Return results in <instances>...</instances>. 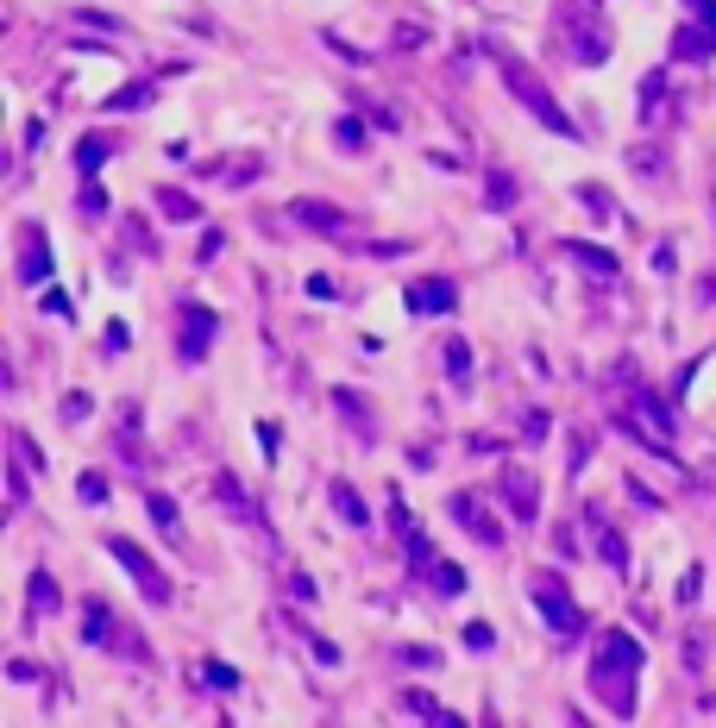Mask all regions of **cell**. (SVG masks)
<instances>
[{"label": "cell", "mask_w": 716, "mask_h": 728, "mask_svg": "<svg viewBox=\"0 0 716 728\" xmlns=\"http://www.w3.org/2000/svg\"><path fill=\"white\" fill-rule=\"evenodd\" d=\"M635 672H641V647L622 634V628H604V647H597V672H590V684L610 697L616 716L635 709Z\"/></svg>", "instance_id": "6da1fadb"}, {"label": "cell", "mask_w": 716, "mask_h": 728, "mask_svg": "<svg viewBox=\"0 0 716 728\" xmlns=\"http://www.w3.org/2000/svg\"><path fill=\"white\" fill-rule=\"evenodd\" d=\"M497 70H503V88H510V95L522 100V107H528L540 126H553V132H565V139L578 132V126H572V114H565L560 100H553V88H547V82L535 75V63H522V57H503Z\"/></svg>", "instance_id": "7a4b0ae2"}, {"label": "cell", "mask_w": 716, "mask_h": 728, "mask_svg": "<svg viewBox=\"0 0 716 728\" xmlns=\"http://www.w3.org/2000/svg\"><path fill=\"white\" fill-rule=\"evenodd\" d=\"M560 38H565V50H572V63H585V70L610 57V32L590 20V13H578V7H572V13H560Z\"/></svg>", "instance_id": "3957f363"}, {"label": "cell", "mask_w": 716, "mask_h": 728, "mask_svg": "<svg viewBox=\"0 0 716 728\" xmlns=\"http://www.w3.org/2000/svg\"><path fill=\"white\" fill-rule=\"evenodd\" d=\"M107 552H114V559L127 565V572H132V584H139V590H145L152 602H170V577L157 572V559H152V552H139V547L127 540V534H114V540H107Z\"/></svg>", "instance_id": "277c9868"}, {"label": "cell", "mask_w": 716, "mask_h": 728, "mask_svg": "<svg viewBox=\"0 0 716 728\" xmlns=\"http://www.w3.org/2000/svg\"><path fill=\"white\" fill-rule=\"evenodd\" d=\"M535 602H540V616H547V628H553V634H578V602L565 597L560 577H540V584H535Z\"/></svg>", "instance_id": "5b68a950"}, {"label": "cell", "mask_w": 716, "mask_h": 728, "mask_svg": "<svg viewBox=\"0 0 716 728\" xmlns=\"http://www.w3.org/2000/svg\"><path fill=\"white\" fill-rule=\"evenodd\" d=\"M403 301H409V314H453L460 289H453L446 276H421V283H409V289H403Z\"/></svg>", "instance_id": "8992f818"}, {"label": "cell", "mask_w": 716, "mask_h": 728, "mask_svg": "<svg viewBox=\"0 0 716 728\" xmlns=\"http://www.w3.org/2000/svg\"><path fill=\"white\" fill-rule=\"evenodd\" d=\"M51 271V246H45V226H20V283H45Z\"/></svg>", "instance_id": "52a82bcc"}, {"label": "cell", "mask_w": 716, "mask_h": 728, "mask_svg": "<svg viewBox=\"0 0 716 728\" xmlns=\"http://www.w3.org/2000/svg\"><path fill=\"white\" fill-rule=\"evenodd\" d=\"M503 490H510V509H515V522H535V515H540V490H535V472H522V465H503Z\"/></svg>", "instance_id": "ba28073f"}, {"label": "cell", "mask_w": 716, "mask_h": 728, "mask_svg": "<svg viewBox=\"0 0 716 728\" xmlns=\"http://www.w3.org/2000/svg\"><path fill=\"white\" fill-rule=\"evenodd\" d=\"M214 314L207 308H182V365H202V351H207V339H214Z\"/></svg>", "instance_id": "9c48e42d"}, {"label": "cell", "mask_w": 716, "mask_h": 728, "mask_svg": "<svg viewBox=\"0 0 716 728\" xmlns=\"http://www.w3.org/2000/svg\"><path fill=\"white\" fill-rule=\"evenodd\" d=\"M453 515H460V527H465V534H478L485 547H497V540H503V522H490V515H485V502H478V497H465V490L453 497Z\"/></svg>", "instance_id": "30bf717a"}, {"label": "cell", "mask_w": 716, "mask_h": 728, "mask_svg": "<svg viewBox=\"0 0 716 728\" xmlns=\"http://www.w3.org/2000/svg\"><path fill=\"white\" fill-rule=\"evenodd\" d=\"M590 527H597V552L610 559L616 572H629V540H622V527H610L604 515H590Z\"/></svg>", "instance_id": "8fae6325"}, {"label": "cell", "mask_w": 716, "mask_h": 728, "mask_svg": "<svg viewBox=\"0 0 716 728\" xmlns=\"http://www.w3.org/2000/svg\"><path fill=\"white\" fill-rule=\"evenodd\" d=\"M302 226H314V232H346V220H339V207H327V201H296L289 207Z\"/></svg>", "instance_id": "7c38bea8"}, {"label": "cell", "mask_w": 716, "mask_h": 728, "mask_svg": "<svg viewBox=\"0 0 716 728\" xmlns=\"http://www.w3.org/2000/svg\"><path fill=\"white\" fill-rule=\"evenodd\" d=\"M107 157H114V139H102V132H88V139L76 145V170H82V176H95V170L107 164Z\"/></svg>", "instance_id": "4fadbf2b"}, {"label": "cell", "mask_w": 716, "mask_h": 728, "mask_svg": "<svg viewBox=\"0 0 716 728\" xmlns=\"http://www.w3.org/2000/svg\"><path fill=\"white\" fill-rule=\"evenodd\" d=\"M333 509H339V522H353V527H365L371 515H365V502H358V490L353 484H333Z\"/></svg>", "instance_id": "5bb4252c"}, {"label": "cell", "mask_w": 716, "mask_h": 728, "mask_svg": "<svg viewBox=\"0 0 716 728\" xmlns=\"http://www.w3.org/2000/svg\"><path fill=\"white\" fill-rule=\"evenodd\" d=\"M82 634H88V641H102V647L114 641V609H107L102 597L88 602V622H82Z\"/></svg>", "instance_id": "9a60e30c"}, {"label": "cell", "mask_w": 716, "mask_h": 728, "mask_svg": "<svg viewBox=\"0 0 716 728\" xmlns=\"http://www.w3.org/2000/svg\"><path fill=\"white\" fill-rule=\"evenodd\" d=\"M145 509H152V522L170 534V540H182V522H177V502L170 497H145Z\"/></svg>", "instance_id": "2e32d148"}, {"label": "cell", "mask_w": 716, "mask_h": 728, "mask_svg": "<svg viewBox=\"0 0 716 728\" xmlns=\"http://www.w3.org/2000/svg\"><path fill=\"white\" fill-rule=\"evenodd\" d=\"M157 207H164L170 220H195V214H202V207H195V201L182 195V189H157Z\"/></svg>", "instance_id": "e0dca14e"}, {"label": "cell", "mask_w": 716, "mask_h": 728, "mask_svg": "<svg viewBox=\"0 0 716 728\" xmlns=\"http://www.w3.org/2000/svg\"><path fill=\"white\" fill-rule=\"evenodd\" d=\"M57 609V584L51 572H32V616H51Z\"/></svg>", "instance_id": "ac0fdd59"}, {"label": "cell", "mask_w": 716, "mask_h": 728, "mask_svg": "<svg viewBox=\"0 0 716 728\" xmlns=\"http://www.w3.org/2000/svg\"><path fill=\"white\" fill-rule=\"evenodd\" d=\"M565 258H578L585 271H604V276H616V258H610V251H597V246H565Z\"/></svg>", "instance_id": "d6986e66"}, {"label": "cell", "mask_w": 716, "mask_h": 728, "mask_svg": "<svg viewBox=\"0 0 716 728\" xmlns=\"http://www.w3.org/2000/svg\"><path fill=\"white\" fill-rule=\"evenodd\" d=\"M446 377H453V383H472V346H465V339L446 346Z\"/></svg>", "instance_id": "ffe728a7"}, {"label": "cell", "mask_w": 716, "mask_h": 728, "mask_svg": "<svg viewBox=\"0 0 716 728\" xmlns=\"http://www.w3.org/2000/svg\"><path fill=\"white\" fill-rule=\"evenodd\" d=\"M578 201H590V207H597V220H610V214H616V201L604 195L597 182H585V189H578Z\"/></svg>", "instance_id": "44dd1931"}, {"label": "cell", "mask_w": 716, "mask_h": 728, "mask_svg": "<svg viewBox=\"0 0 716 728\" xmlns=\"http://www.w3.org/2000/svg\"><path fill=\"white\" fill-rule=\"evenodd\" d=\"M685 7H691V20H697V32L716 38V0H685Z\"/></svg>", "instance_id": "7402d4cb"}, {"label": "cell", "mask_w": 716, "mask_h": 728, "mask_svg": "<svg viewBox=\"0 0 716 728\" xmlns=\"http://www.w3.org/2000/svg\"><path fill=\"white\" fill-rule=\"evenodd\" d=\"M76 490H82V502H107V477H95V472H88V477L76 484Z\"/></svg>", "instance_id": "603a6c76"}, {"label": "cell", "mask_w": 716, "mask_h": 728, "mask_svg": "<svg viewBox=\"0 0 716 728\" xmlns=\"http://www.w3.org/2000/svg\"><path fill=\"white\" fill-rule=\"evenodd\" d=\"M207 678H214V684H220V691H227V684H239V672H232V666H220V659H214V666H207Z\"/></svg>", "instance_id": "cb8c5ba5"}]
</instances>
